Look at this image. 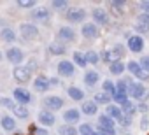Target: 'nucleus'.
<instances>
[{"instance_id": "15", "label": "nucleus", "mask_w": 149, "mask_h": 135, "mask_svg": "<svg viewBox=\"0 0 149 135\" xmlns=\"http://www.w3.org/2000/svg\"><path fill=\"white\" fill-rule=\"evenodd\" d=\"M33 90L37 91V93H46L49 88H51V83H49V77H46L44 74H40V76H37L35 79H33Z\"/></svg>"}, {"instance_id": "49", "label": "nucleus", "mask_w": 149, "mask_h": 135, "mask_svg": "<svg viewBox=\"0 0 149 135\" xmlns=\"http://www.w3.org/2000/svg\"><path fill=\"white\" fill-rule=\"evenodd\" d=\"M147 128H149V118L142 116L140 118V130H147Z\"/></svg>"}, {"instance_id": "31", "label": "nucleus", "mask_w": 149, "mask_h": 135, "mask_svg": "<svg viewBox=\"0 0 149 135\" xmlns=\"http://www.w3.org/2000/svg\"><path fill=\"white\" fill-rule=\"evenodd\" d=\"M102 91L104 93H107V95H111V97H114L118 91H116V83H112L111 79H105L104 83H102Z\"/></svg>"}, {"instance_id": "27", "label": "nucleus", "mask_w": 149, "mask_h": 135, "mask_svg": "<svg viewBox=\"0 0 149 135\" xmlns=\"http://www.w3.org/2000/svg\"><path fill=\"white\" fill-rule=\"evenodd\" d=\"M109 7H111L112 14H116V16H121V14L125 13L126 2H123V0H114V2H109Z\"/></svg>"}, {"instance_id": "11", "label": "nucleus", "mask_w": 149, "mask_h": 135, "mask_svg": "<svg viewBox=\"0 0 149 135\" xmlns=\"http://www.w3.org/2000/svg\"><path fill=\"white\" fill-rule=\"evenodd\" d=\"M81 35L88 40H95L100 37V26L95 25V23H84L81 26Z\"/></svg>"}, {"instance_id": "18", "label": "nucleus", "mask_w": 149, "mask_h": 135, "mask_svg": "<svg viewBox=\"0 0 149 135\" xmlns=\"http://www.w3.org/2000/svg\"><path fill=\"white\" fill-rule=\"evenodd\" d=\"M0 126H2V130L4 132H7V133H13V132H16V119L13 118V116H9V114H4L2 118H0Z\"/></svg>"}, {"instance_id": "19", "label": "nucleus", "mask_w": 149, "mask_h": 135, "mask_svg": "<svg viewBox=\"0 0 149 135\" xmlns=\"http://www.w3.org/2000/svg\"><path fill=\"white\" fill-rule=\"evenodd\" d=\"M67 95H68V98L70 100H74V102H84V91L79 88V86H68L67 88Z\"/></svg>"}, {"instance_id": "4", "label": "nucleus", "mask_w": 149, "mask_h": 135, "mask_svg": "<svg viewBox=\"0 0 149 135\" xmlns=\"http://www.w3.org/2000/svg\"><path fill=\"white\" fill-rule=\"evenodd\" d=\"M146 93H147V88H146L142 83L128 81V97H132L133 100H140V102H144Z\"/></svg>"}, {"instance_id": "34", "label": "nucleus", "mask_w": 149, "mask_h": 135, "mask_svg": "<svg viewBox=\"0 0 149 135\" xmlns=\"http://www.w3.org/2000/svg\"><path fill=\"white\" fill-rule=\"evenodd\" d=\"M126 70H128L132 76H135V77H137V76L142 72V67H140V63H139V61H128Z\"/></svg>"}, {"instance_id": "41", "label": "nucleus", "mask_w": 149, "mask_h": 135, "mask_svg": "<svg viewBox=\"0 0 149 135\" xmlns=\"http://www.w3.org/2000/svg\"><path fill=\"white\" fill-rule=\"evenodd\" d=\"M93 128H91V125L90 123H83V125H79V135H93Z\"/></svg>"}, {"instance_id": "44", "label": "nucleus", "mask_w": 149, "mask_h": 135, "mask_svg": "<svg viewBox=\"0 0 149 135\" xmlns=\"http://www.w3.org/2000/svg\"><path fill=\"white\" fill-rule=\"evenodd\" d=\"M132 121H133V118H132V116H126V114H125V116H123V118H121V119H119L118 123H119V125H121L123 128H130V126H132Z\"/></svg>"}, {"instance_id": "54", "label": "nucleus", "mask_w": 149, "mask_h": 135, "mask_svg": "<svg viewBox=\"0 0 149 135\" xmlns=\"http://www.w3.org/2000/svg\"><path fill=\"white\" fill-rule=\"evenodd\" d=\"M93 135H105V133H102V132H98V130H95V132H93Z\"/></svg>"}, {"instance_id": "7", "label": "nucleus", "mask_w": 149, "mask_h": 135, "mask_svg": "<svg viewBox=\"0 0 149 135\" xmlns=\"http://www.w3.org/2000/svg\"><path fill=\"white\" fill-rule=\"evenodd\" d=\"M42 105H44L46 111L54 112V111H60V109L65 105V102H63V98L58 97V95H47V97L42 98Z\"/></svg>"}, {"instance_id": "20", "label": "nucleus", "mask_w": 149, "mask_h": 135, "mask_svg": "<svg viewBox=\"0 0 149 135\" xmlns=\"http://www.w3.org/2000/svg\"><path fill=\"white\" fill-rule=\"evenodd\" d=\"M100 83V74L97 70H86L84 72V84L88 88H95Z\"/></svg>"}, {"instance_id": "40", "label": "nucleus", "mask_w": 149, "mask_h": 135, "mask_svg": "<svg viewBox=\"0 0 149 135\" xmlns=\"http://www.w3.org/2000/svg\"><path fill=\"white\" fill-rule=\"evenodd\" d=\"M116 91L118 93H123V95H128V83L125 79H119L116 83Z\"/></svg>"}, {"instance_id": "46", "label": "nucleus", "mask_w": 149, "mask_h": 135, "mask_svg": "<svg viewBox=\"0 0 149 135\" xmlns=\"http://www.w3.org/2000/svg\"><path fill=\"white\" fill-rule=\"evenodd\" d=\"M139 63H140V67H142V70L149 74V56H142V58L139 60Z\"/></svg>"}, {"instance_id": "39", "label": "nucleus", "mask_w": 149, "mask_h": 135, "mask_svg": "<svg viewBox=\"0 0 149 135\" xmlns=\"http://www.w3.org/2000/svg\"><path fill=\"white\" fill-rule=\"evenodd\" d=\"M16 6H18L19 9H32V7L37 6V2H35V0H18Z\"/></svg>"}, {"instance_id": "2", "label": "nucleus", "mask_w": 149, "mask_h": 135, "mask_svg": "<svg viewBox=\"0 0 149 135\" xmlns=\"http://www.w3.org/2000/svg\"><path fill=\"white\" fill-rule=\"evenodd\" d=\"M86 16H88V13H86V9H83V7H72V9H68V11L65 13V19H67L68 23H72V25H77V23H83V25H84Z\"/></svg>"}, {"instance_id": "37", "label": "nucleus", "mask_w": 149, "mask_h": 135, "mask_svg": "<svg viewBox=\"0 0 149 135\" xmlns=\"http://www.w3.org/2000/svg\"><path fill=\"white\" fill-rule=\"evenodd\" d=\"M100 60H102V61H105V63H109V65L116 61V58H114V54H112V51H111V49L102 51V53H100Z\"/></svg>"}, {"instance_id": "8", "label": "nucleus", "mask_w": 149, "mask_h": 135, "mask_svg": "<svg viewBox=\"0 0 149 135\" xmlns=\"http://www.w3.org/2000/svg\"><path fill=\"white\" fill-rule=\"evenodd\" d=\"M56 72H58L60 77H72L76 74V65H74V61H70V60H61L56 65Z\"/></svg>"}, {"instance_id": "47", "label": "nucleus", "mask_w": 149, "mask_h": 135, "mask_svg": "<svg viewBox=\"0 0 149 135\" xmlns=\"http://www.w3.org/2000/svg\"><path fill=\"white\" fill-rule=\"evenodd\" d=\"M137 111H139L142 116H147V112H149V105H147L146 102H140V104L137 105Z\"/></svg>"}, {"instance_id": "53", "label": "nucleus", "mask_w": 149, "mask_h": 135, "mask_svg": "<svg viewBox=\"0 0 149 135\" xmlns=\"http://www.w3.org/2000/svg\"><path fill=\"white\" fill-rule=\"evenodd\" d=\"M49 83H51V86H58V84H60L58 77H49Z\"/></svg>"}, {"instance_id": "52", "label": "nucleus", "mask_w": 149, "mask_h": 135, "mask_svg": "<svg viewBox=\"0 0 149 135\" xmlns=\"http://www.w3.org/2000/svg\"><path fill=\"white\" fill-rule=\"evenodd\" d=\"M140 9H142V13L149 14V0H146V2H140Z\"/></svg>"}, {"instance_id": "45", "label": "nucleus", "mask_w": 149, "mask_h": 135, "mask_svg": "<svg viewBox=\"0 0 149 135\" xmlns=\"http://www.w3.org/2000/svg\"><path fill=\"white\" fill-rule=\"evenodd\" d=\"M137 23H140V25H144V26H149V14L140 13V14L137 16Z\"/></svg>"}, {"instance_id": "51", "label": "nucleus", "mask_w": 149, "mask_h": 135, "mask_svg": "<svg viewBox=\"0 0 149 135\" xmlns=\"http://www.w3.org/2000/svg\"><path fill=\"white\" fill-rule=\"evenodd\" d=\"M26 67H28V69H30V72L33 74L35 72V69H37V61L32 58V60H28V63H26Z\"/></svg>"}, {"instance_id": "12", "label": "nucleus", "mask_w": 149, "mask_h": 135, "mask_svg": "<svg viewBox=\"0 0 149 135\" xmlns=\"http://www.w3.org/2000/svg\"><path fill=\"white\" fill-rule=\"evenodd\" d=\"M144 46H146L144 37H140V35H128V39H126L128 51H132V53H142Z\"/></svg>"}, {"instance_id": "1", "label": "nucleus", "mask_w": 149, "mask_h": 135, "mask_svg": "<svg viewBox=\"0 0 149 135\" xmlns=\"http://www.w3.org/2000/svg\"><path fill=\"white\" fill-rule=\"evenodd\" d=\"M97 130H98V132H102V133H105V135H116V133H118V132H116L114 119H112V118H109L105 112L98 116V126H97Z\"/></svg>"}, {"instance_id": "3", "label": "nucleus", "mask_w": 149, "mask_h": 135, "mask_svg": "<svg viewBox=\"0 0 149 135\" xmlns=\"http://www.w3.org/2000/svg\"><path fill=\"white\" fill-rule=\"evenodd\" d=\"M32 72H30V69L26 65H18V67H14L13 69V77H14V81L16 83H19V84H26V83H30L32 81Z\"/></svg>"}, {"instance_id": "32", "label": "nucleus", "mask_w": 149, "mask_h": 135, "mask_svg": "<svg viewBox=\"0 0 149 135\" xmlns=\"http://www.w3.org/2000/svg\"><path fill=\"white\" fill-rule=\"evenodd\" d=\"M58 133L60 135H77L79 130L74 125H61V126H58Z\"/></svg>"}, {"instance_id": "56", "label": "nucleus", "mask_w": 149, "mask_h": 135, "mask_svg": "<svg viewBox=\"0 0 149 135\" xmlns=\"http://www.w3.org/2000/svg\"><path fill=\"white\" fill-rule=\"evenodd\" d=\"M126 135H132V133H126Z\"/></svg>"}, {"instance_id": "6", "label": "nucleus", "mask_w": 149, "mask_h": 135, "mask_svg": "<svg viewBox=\"0 0 149 135\" xmlns=\"http://www.w3.org/2000/svg\"><path fill=\"white\" fill-rule=\"evenodd\" d=\"M6 58H7L9 63H13L14 67H18V65H21V61L26 58V54H25V51H23L21 47L13 46V47H9V49L6 51Z\"/></svg>"}, {"instance_id": "14", "label": "nucleus", "mask_w": 149, "mask_h": 135, "mask_svg": "<svg viewBox=\"0 0 149 135\" xmlns=\"http://www.w3.org/2000/svg\"><path fill=\"white\" fill-rule=\"evenodd\" d=\"M91 18H93V23L98 25V26L109 25V14H107V11L100 9V7H95V9L91 11Z\"/></svg>"}, {"instance_id": "17", "label": "nucleus", "mask_w": 149, "mask_h": 135, "mask_svg": "<svg viewBox=\"0 0 149 135\" xmlns=\"http://www.w3.org/2000/svg\"><path fill=\"white\" fill-rule=\"evenodd\" d=\"M81 109H67V111H63V121L67 123V125H74V123H79V119H81Z\"/></svg>"}, {"instance_id": "23", "label": "nucleus", "mask_w": 149, "mask_h": 135, "mask_svg": "<svg viewBox=\"0 0 149 135\" xmlns=\"http://www.w3.org/2000/svg\"><path fill=\"white\" fill-rule=\"evenodd\" d=\"M0 39L4 42H7V44H13V42H16V32L11 26H4L0 30Z\"/></svg>"}, {"instance_id": "38", "label": "nucleus", "mask_w": 149, "mask_h": 135, "mask_svg": "<svg viewBox=\"0 0 149 135\" xmlns=\"http://www.w3.org/2000/svg\"><path fill=\"white\" fill-rule=\"evenodd\" d=\"M51 7L67 13V11H68V2H65V0H54V2H51Z\"/></svg>"}, {"instance_id": "22", "label": "nucleus", "mask_w": 149, "mask_h": 135, "mask_svg": "<svg viewBox=\"0 0 149 135\" xmlns=\"http://www.w3.org/2000/svg\"><path fill=\"white\" fill-rule=\"evenodd\" d=\"M105 114L109 116V118H112L114 121H119L125 114H123V109L119 107V105H116V104H111V105H107L105 107Z\"/></svg>"}, {"instance_id": "10", "label": "nucleus", "mask_w": 149, "mask_h": 135, "mask_svg": "<svg viewBox=\"0 0 149 135\" xmlns=\"http://www.w3.org/2000/svg\"><path fill=\"white\" fill-rule=\"evenodd\" d=\"M56 37H58L60 42L65 40V44H67V42H76L77 33H76V30H74L72 26H60L58 32H56Z\"/></svg>"}, {"instance_id": "48", "label": "nucleus", "mask_w": 149, "mask_h": 135, "mask_svg": "<svg viewBox=\"0 0 149 135\" xmlns=\"http://www.w3.org/2000/svg\"><path fill=\"white\" fill-rule=\"evenodd\" d=\"M30 132H32L33 135H49V132H47L46 128H39V126H32Z\"/></svg>"}, {"instance_id": "55", "label": "nucleus", "mask_w": 149, "mask_h": 135, "mask_svg": "<svg viewBox=\"0 0 149 135\" xmlns=\"http://www.w3.org/2000/svg\"><path fill=\"white\" fill-rule=\"evenodd\" d=\"M2 58H4V53H2V49H0V61H2Z\"/></svg>"}, {"instance_id": "16", "label": "nucleus", "mask_w": 149, "mask_h": 135, "mask_svg": "<svg viewBox=\"0 0 149 135\" xmlns=\"http://www.w3.org/2000/svg\"><path fill=\"white\" fill-rule=\"evenodd\" d=\"M47 53L51 56H63V54H67V44L60 42V40H53L47 46Z\"/></svg>"}, {"instance_id": "43", "label": "nucleus", "mask_w": 149, "mask_h": 135, "mask_svg": "<svg viewBox=\"0 0 149 135\" xmlns=\"http://www.w3.org/2000/svg\"><path fill=\"white\" fill-rule=\"evenodd\" d=\"M133 30L142 37V35H147L149 33V26H144V25H140V23H135V26H133Z\"/></svg>"}, {"instance_id": "35", "label": "nucleus", "mask_w": 149, "mask_h": 135, "mask_svg": "<svg viewBox=\"0 0 149 135\" xmlns=\"http://www.w3.org/2000/svg\"><path fill=\"white\" fill-rule=\"evenodd\" d=\"M121 109H123V114L132 116V118H133V116H135V112H137V105H135L133 102H130V100H128L126 104H123V105H121Z\"/></svg>"}, {"instance_id": "24", "label": "nucleus", "mask_w": 149, "mask_h": 135, "mask_svg": "<svg viewBox=\"0 0 149 135\" xmlns=\"http://www.w3.org/2000/svg\"><path fill=\"white\" fill-rule=\"evenodd\" d=\"M30 16H32V19H35V21H47L49 16H51V9H47V7H40V9L33 11Z\"/></svg>"}, {"instance_id": "5", "label": "nucleus", "mask_w": 149, "mask_h": 135, "mask_svg": "<svg viewBox=\"0 0 149 135\" xmlns=\"http://www.w3.org/2000/svg\"><path fill=\"white\" fill-rule=\"evenodd\" d=\"M19 35L25 40H35L40 33H39V26L33 23H21L19 25Z\"/></svg>"}, {"instance_id": "50", "label": "nucleus", "mask_w": 149, "mask_h": 135, "mask_svg": "<svg viewBox=\"0 0 149 135\" xmlns=\"http://www.w3.org/2000/svg\"><path fill=\"white\" fill-rule=\"evenodd\" d=\"M137 79H139V81H142V84H144V83H147V81H149V74L142 70V72H140V74L137 76Z\"/></svg>"}, {"instance_id": "29", "label": "nucleus", "mask_w": 149, "mask_h": 135, "mask_svg": "<svg viewBox=\"0 0 149 135\" xmlns=\"http://www.w3.org/2000/svg\"><path fill=\"white\" fill-rule=\"evenodd\" d=\"M0 105H2L6 111H13V112L18 109L16 100H14V98H9V97H2V98H0Z\"/></svg>"}, {"instance_id": "26", "label": "nucleus", "mask_w": 149, "mask_h": 135, "mask_svg": "<svg viewBox=\"0 0 149 135\" xmlns=\"http://www.w3.org/2000/svg\"><path fill=\"white\" fill-rule=\"evenodd\" d=\"M72 61H74V65L81 67V69H84V67L88 65L86 54H84V53H81V51H74V53H72Z\"/></svg>"}, {"instance_id": "9", "label": "nucleus", "mask_w": 149, "mask_h": 135, "mask_svg": "<svg viewBox=\"0 0 149 135\" xmlns=\"http://www.w3.org/2000/svg\"><path fill=\"white\" fill-rule=\"evenodd\" d=\"M13 98L16 100V104L26 107V105L32 102V93H30L25 86H19V88H16V90L13 91Z\"/></svg>"}, {"instance_id": "36", "label": "nucleus", "mask_w": 149, "mask_h": 135, "mask_svg": "<svg viewBox=\"0 0 149 135\" xmlns=\"http://www.w3.org/2000/svg\"><path fill=\"white\" fill-rule=\"evenodd\" d=\"M14 116L19 118V119H28L30 118V109L25 107V105H18V109L14 111Z\"/></svg>"}, {"instance_id": "42", "label": "nucleus", "mask_w": 149, "mask_h": 135, "mask_svg": "<svg viewBox=\"0 0 149 135\" xmlns=\"http://www.w3.org/2000/svg\"><path fill=\"white\" fill-rule=\"evenodd\" d=\"M112 100H114V104L116 105H123V104H126L128 102V95H123V93H116L114 97H112Z\"/></svg>"}, {"instance_id": "21", "label": "nucleus", "mask_w": 149, "mask_h": 135, "mask_svg": "<svg viewBox=\"0 0 149 135\" xmlns=\"http://www.w3.org/2000/svg\"><path fill=\"white\" fill-rule=\"evenodd\" d=\"M81 112H83L84 116H97L98 105H97L93 100H84V102L81 104Z\"/></svg>"}, {"instance_id": "30", "label": "nucleus", "mask_w": 149, "mask_h": 135, "mask_svg": "<svg viewBox=\"0 0 149 135\" xmlns=\"http://www.w3.org/2000/svg\"><path fill=\"white\" fill-rule=\"evenodd\" d=\"M111 51H112V54H114V58H116V61H118V60H123V56H125V53H126V47H125L123 44L116 42V44L111 47Z\"/></svg>"}, {"instance_id": "13", "label": "nucleus", "mask_w": 149, "mask_h": 135, "mask_svg": "<svg viewBox=\"0 0 149 135\" xmlns=\"http://www.w3.org/2000/svg\"><path fill=\"white\" fill-rule=\"evenodd\" d=\"M37 121H39L44 128H47V126H53V125L56 123V116H54V112L42 109V111L37 112Z\"/></svg>"}, {"instance_id": "25", "label": "nucleus", "mask_w": 149, "mask_h": 135, "mask_svg": "<svg viewBox=\"0 0 149 135\" xmlns=\"http://www.w3.org/2000/svg\"><path fill=\"white\" fill-rule=\"evenodd\" d=\"M125 70H126V65L123 63V60H118V61H114V63H111L109 65V72L112 74V76H123L125 74Z\"/></svg>"}, {"instance_id": "33", "label": "nucleus", "mask_w": 149, "mask_h": 135, "mask_svg": "<svg viewBox=\"0 0 149 135\" xmlns=\"http://www.w3.org/2000/svg\"><path fill=\"white\" fill-rule=\"evenodd\" d=\"M84 54H86V60H88V65H98V63H100V54H98L97 51H93V49H90V51H86Z\"/></svg>"}, {"instance_id": "28", "label": "nucleus", "mask_w": 149, "mask_h": 135, "mask_svg": "<svg viewBox=\"0 0 149 135\" xmlns=\"http://www.w3.org/2000/svg\"><path fill=\"white\" fill-rule=\"evenodd\" d=\"M111 100H112V97L111 95H107V93H104V91H100V93H97L95 97H93V102L97 104V105H111Z\"/></svg>"}]
</instances>
